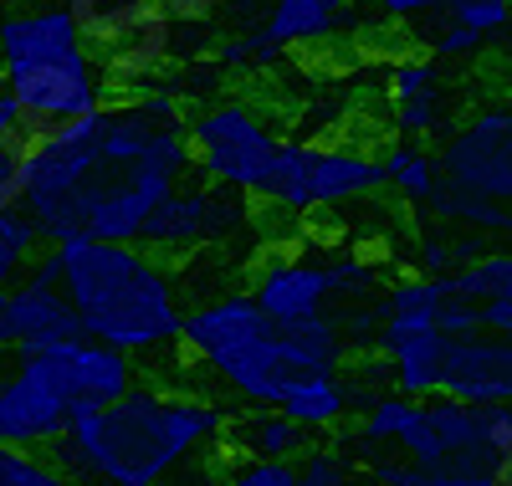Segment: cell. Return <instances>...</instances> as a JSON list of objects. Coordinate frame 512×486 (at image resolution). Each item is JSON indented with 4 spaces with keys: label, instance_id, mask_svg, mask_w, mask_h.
<instances>
[{
    "label": "cell",
    "instance_id": "obj_1",
    "mask_svg": "<svg viewBox=\"0 0 512 486\" xmlns=\"http://www.w3.org/2000/svg\"><path fill=\"white\" fill-rule=\"evenodd\" d=\"M185 123V98L159 82L128 87L123 98H108L98 113H88V169L62 205L31 220L41 246L139 241L164 195L195 174Z\"/></svg>",
    "mask_w": 512,
    "mask_h": 486
},
{
    "label": "cell",
    "instance_id": "obj_2",
    "mask_svg": "<svg viewBox=\"0 0 512 486\" xmlns=\"http://www.w3.org/2000/svg\"><path fill=\"white\" fill-rule=\"evenodd\" d=\"M226 400L190 384L139 379L123 400L77 415L47 451L82 486H180L226 446Z\"/></svg>",
    "mask_w": 512,
    "mask_h": 486
},
{
    "label": "cell",
    "instance_id": "obj_3",
    "mask_svg": "<svg viewBox=\"0 0 512 486\" xmlns=\"http://www.w3.org/2000/svg\"><path fill=\"white\" fill-rule=\"evenodd\" d=\"M52 251L82 338L128 353L139 369L154 359H175L185 287L164 256L139 241H62Z\"/></svg>",
    "mask_w": 512,
    "mask_h": 486
},
{
    "label": "cell",
    "instance_id": "obj_4",
    "mask_svg": "<svg viewBox=\"0 0 512 486\" xmlns=\"http://www.w3.org/2000/svg\"><path fill=\"white\" fill-rule=\"evenodd\" d=\"M0 93L26 134L88 118L113 98L108 62L72 21L67 0L0 11Z\"/></svg>",
    "mask_w": 512,
    "mask_h": 486
},
{
    "label": "cell",
    "instance_id": "obj_5",
    "mask_svg": "<svg viewBox=\"0 0 512 486\" xmlns=\"http://www.w3.org/2000/svg\"><path fill=\"white\" fill-rule=\"evenodd\" d=\"M180 353L241 410H277L292 379H303L287 353L282 323H272L246 297V287L190 302L180 323Z\"/></svg>",
    "mask_w": 512,
    "mask_h": 486
},
{
    "label": "cell",
    "instance_id": "obj_6",
    "mask_svg": "<svg viewBox=\"0 0 512 486\" xmlns=\"http://www.w3.org/2000/svg\"><path fill=\"white\" fill-rule=\"evenodd\" d=\"M384 267L359 246H333V251H272L251 267L246 297L262 307L272 323H313V318H344L364 313L379 297Z\"/></svg>",
    "mask_w": 512,
    "mask_h": 486
},
{
    "label": "cell",
    "instance_id": "obj_7",
    "mask_svg": "<svg viewBox=\"0 0 512 486\" xmlns=\"http://www.w3.org/2000/svg\"><path fill=\"white\" fill-rule=\"evenodd\" d=\"M185 139H190V164L200 180L226 185L256 205H262L272 169L282 159V144H287L277 113L241 93H221L205 108H195L185 123Z\"/></svg>",
    "mask_w": 512,
    "mask_h": 486
},
{
    "label": "cell",
    "instance_id": "obj_8",
    "mask_svg": "<svg viewBox=\"0 0 512 486\" xmlns=\"http://www.w3.org/2000/svg\"><path fill=\"white\" fill-rule=\"evenodd\" d=\"M390 456H405L420 471L497 476L512 461V405H466L451 394H425L415 400L410 430Z\"/></svg>",
    "mask_w": 512,
    "mask_h": 486
},
{
    "label": "cell",
    "instance_id": "obj_9",
    "mask_svg": "<svg viewBox=\"0 0 512 486\" xmlns=\"http://www.w3.org/2000/svg\"><path fill=\"white\" fill-rule=\"evenodd\" d=\"M379 190H384L379 149L359 139H287L262 205L282 215H323L374 200Z\"/></svg>",
    "mask_w": 512,
    "mask_h": 486
},
{
    "label": "cell",
    "instance_id": "obj_10",
    "mask_svg": "<svg viewBox=\"0 0 512 486\" xmlns=\"http://www.w3.org/2000/svg\"><path fill=\"white\" fill-rule=\"evenodd\" d=\"M256 231H262V220H256L246 195L210 185V180H185L149 215L139 246H149L154 256H164L175 267V261H190L200 251H226L236 241H256Z\"/></svg>",
    "mask_w": 512,
    "mask_h": 486
},
{
    "label": "cell",
    "instance_id": "obj_11",
    "mask_svg": "<svg viewBox=\"0 0 512 486\" xmlns=\"http://www.w3.org/2000/svg\"><path fill=\"white\" fill-rule=\"evenodd\" d=\"M72 420L77 410L57 369V353L52 348L11 353V364L0 369V446L47 456Z\"/></svg>",
    "mask_w": 512,
    "mask_h": 486
},
{
    "label": "cell",
    "instance_id": "obj_12",
    "mask_svg": "<svg viewBox=\"0 0 512 486\" xmlns=\"http://www.w3.org/2000/svg\"><path fill=\"white\" fill-rule=\"evenodd\" d=\"M441 174L451 190L512 205V103H482L441 134Z\"/></svg>",
    "mask_w": 512,
    "mask_h": 486
},
{
    "label": "cell",
    "instance_id": "obj_13",
    "mask_svg": "<svg viewBox=\"0 0 512 486\" xmlns=\"http://www.w3.org/2000/svg\"><path fill=\"white\" fill-rule=\"evenodd\" d=\"M77 313L62 292V267L57 251L41 246L31 256V267L16 277V287L0 297V338H6V353H36L77 338Z\"/></svg>",
    "mask_w": 512,
    "mask_h": 486
},
{
    "label": "cell",
    "instance_id": "obj_14",
    "mask_svg": "<svg viewBox=\"0 0 512 486\" xmlns=\"http://www.w3.org/2000/svg\"><path fill=\"white\" fill-rule=\"evenodd\" d=\"M390 128L410 144H431L451 128V77L431 52H405L384 67Z\"/></svg>",
    "mask_w": 512,
    "mask_h": 486
},
{
    "label": "cell",
    "instance_id": "obj_15",
    "mask_svg": "<svg viewBox=\"0 0 512 486\" xmlns=\"http://www.w3.org/2000/svg\"><path fill=\"white\" fill-rule=\"evenodd\" d=\"M436 394H451L466 405H512V338L487 328L451 338Z\"/></svg>",
    "mask_w": 512,
    "mask_h": 486
},
{
    "label": "cell",
    "instance_id": "obj_16",
    "mask_svg": "<svg viewBox=\"0 0 512 486\" xmlns=\"http://www.w3.org/2000/svg\"><path fill=\"white\" fill-rule=\"evenodd\" d=\"M354 26H359V0H272L267 16L256 21V31H262L282 57L344 41Z\"/></svg>",
    "mask_w": 512,
    "mask_h": 486
},
{
    "label": "cell",
    "instance_id": "obj_17",
    "mask_svg": "<svg viewBox=\"0 0 512 486\" xmlns=\"http://www.w3.org/2000/svg\"><path fill=\"white\" fill-rule=\"evenodd\" d=\"M446 282L477 313V323L487 333H507L512 338V251L487 246L482 256L466 261V267L446 272Z\"/></svg>",
    "mask_w": 512,
    "mask_h": 486
},
{
    "label": "cell",
    "instance_id": "obj_18",
    "mask_svg": "<svg viewBox=\"0 0 512 486\" xmlns=\"http://www.w3.org/2000/svg\"><path fill=\"white\" fill-rule=\"evenodd\" d=\"M364 405V394L354 384V374H303V379H292V389L282 394V415L292 425H303L308 435H333V430H344L349 415Z\"/></svg>",
    "mask_w": 512,
    "mask_h": 486
},
{
    "label": "cell",
    "instance_id": "obj_19",
    "mask_svg": "<svg viewBox=\"0 0 512 486\" xmlns=\"http://www.w3.org/2000/svg\"><path fill=\"white\" fill-rule=\"evenodd\" d=\"M226 446L231 456H262V461H297L313 435L303 425H292L282 410H241L226 425Z\"/></svg>",
    "mask_w": 512,
    "mask_h": 486
},
{
    "label": "cell",
    "instance_id": "obj_20",
    "mask_svg": "<svg viewBox=\"0 0 512 486\" xmlns=\"http://www.w3.org/2000/svg\"><path fill=\"white\" fill-rule=\"evenodd\" d=\"M379 164H384V190H390L395 200H405V205H415V210H425L446 185L441 159H436L431 144L395 139V144L379 149Z\"/></svg>",
    "mask_w": 512,
    "mask_h": 486
},
{
    "label": "cell",
    "instance_id": "obj_21",
    "mask_svg": "<svg viewBox=\"0 0 512 486\" xmlns=\"http://www.w3.org/2000/svg\"><path fill=\"white\" fill-rule=\"evenodd\" d=\"M297 486H369V481L349 440H313L297 456Z\"/></svg>",
    "mask_w": 512,
    "mask_h": 486
},
{
    "label": "cell",
    "instance_id": "obj_22",
    "mask_svg": "<svg viewBox=\"0 0 512 486\" xmlns=\"http://www.w3.org/2000/svg\"><path fill=\"white\" fill-rule=\"evenodd\" d=\"M67 11L82 26V36H88L93 47L103 52L108 41H118L128 26L149 11V0H67Z\"/></svg>",
    "mask_w": 512,
    "mask_h": 486
},
{
    "label": "cell",
    "instance_id": "obj_23",
    "mask_svg": "<svg viewBox=\"0 0 512 486\" xmlns=\"http://www.w3.org/2000/svg\"><path fill=\"white\" fill-rule=\"evenodd\" d=\"M36 251H41V236L26 220V210H0V297L16 287V277L31 267Z\"/></svg>",
    "mask_w": 512,
    "mask_h": 486
},
{
    "label": "cell",
    "instance_id": "obj_24",
    "mask_svg": "<svg viewBox=\"0 0 512 486\" xmlns=\"http://www.w3.org/2000/svg\"><path fill=\"white\" fill-rule=\"evenodd\" d=\"M0 486H82V481L67 476L52 456H41V451L0 446Z\"/></svg>",
    "mask_w": 512,
    "mask_h": 486
},
{
    "label": "cell",
    "instance_id": "obj_25",
    "mask_svg": "<svg viewBox=\"0 0 512 486\" xmlns=\"http://www.w3.org/2000/svg\"><path fill=\"white\" fill-rule=\"evenodd\" d=\"M425 52H431L441 67L446 62H477L487 52V36H477L472 26H461L451 16H436V21H425Z\"/></svg>",
    "mask_w": 512,
    "mask_h": 486
},
{
    "label": "cell",
    "instance_id": "obj_26",
    "mask_svg": "<svg viewBox=\"0 0 512 486\" xmlns=\"http://www.w3.org/2000/svg\"><path fill=\"white\" fill-rule=\"evenodd\" d=\"M216 486H297V461L231 456V461L216 471Z\"/></svg>",
    "mask_w": 512,
    "mask_h": 486
},
{
    "label": "cell",
    "instance_id": "obj_27",
    "mask_svg": "<svg viewBox=\"0 0 512 486\" xmlns=\"http://www.w3.org/2000/svg\"><path fill=\"white\" fill-rule=\"evenodd\" d=\"M359 11H369L374 21L390 26H425L451 11V0H359Z\"/></svg>",
    "mask_w": 512,
    "mask_h": 486
},
{
    "label": "cell",
    "instance_id": "obj_28",
    "mask_svg": "<svg viewBox=\"0 0 512 486\" xmlns=\"http://www.w3.org/2000/svg\"><path fill=\"white\" fill-rule=\"evenodd\" d=\"M0 210H21V144H0Z\"/></svg>",
    "mask_w": 512,
    "mask_h": 486
},
{
    "label": "cell",
    "instance_id": "obj_29",
    "mask_svg": "<svg viewBox=\"0 0 512 486\" xmlns=\"http://www.w3.org/2000/svg\"><path fill=\"white\" fill-rule=\"evenodd\" d=\"M154 11H200V6H210V0H149Z\"/></svg>",
    "mask_w": 512,
    "mask_h": 486
},
{
    "label": "cell",
    "instance_id": "obj_30",
    "mask_svg": "<svg viewBox=\"0 0 512 486\" xmlns=\"http://www.w3.org/2000/svg\"><path fill=\"white\" fill-rule=\"evenodd\" d=\"M497 41H502V52L512 57V16H507V26H502V36H497Z\"/></svg>",
    "mask_w": 512,
    "mask_h": 486
},
{
    "label": "cell",
    "instance_id": "obj_31",
    "mask_svg": "<svg viewBox=\"0 0 512 486\" xmlns=\"http://www.w3.org/2000/svg\"><path fill=\"white\" fill-rule=\"evenodd\" d=\"M497 486H512V461H507V466L497 471Z\"/></svg>",
    "mask_w": 512,
    "mask_h": 486
},
{
    "label": "cell",
    "instance_id": "obj_32",
    "mask_svg": "<svg viewBox=\"0 0 512 486\" xmlns=\"http://www.w3.org/2000/svg\"><path fill=\"white\" fill-rule=\"evenodd\" d=\"M0 353H6V338H0Z\"/></svg>",
    "mask_w": 512,
    "mask_h": 486
},
{
    "label": "cell",
    "instance_id": "obj_33",
    "mask_svg": "<svg viewBox=\"0 0 512 486\" xmlns=\"http://www.w3.org/2000/svg\"><path fill=\"white\" fill-rule=\"evenodd\" d=\"M210 486H216V481H210Z\"/></svg>",
    "mask_w": 512,
    "mask_h": 486
}]
</instances>
